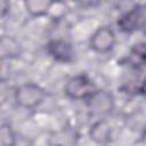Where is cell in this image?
Wrapping results in <instances>:
<instances>
[{"label":"cell","instance_id":"cell-12","mask_svg":"<svg viewBox=\"0 0 146 146\" xmlns=\"http://www.w3.org/2000/svg\"><path fill=\"white\" fill-rule=\"evenodd\" d=\"M82 8H92L99 5L100 0H73Z\"/></svg>","mask_w":146,"mask_h":146},{"label":"cell","instance_id":"cell-6","mask_svg":"<svg viewBox=\"0 0 146 146\" xmlns=\"http://www.w3.org/2000/svg\"><path fill=\"white\" fill-rule=\"evenodd\" d=\"M46 50L48 55L55 59L56 62L63 63V64H68L74 60V49L73 46L67 42L66 40L63 39H55L51 40L47 43Z\"/></svg>","mask_w":146,"mask_h":146},{"label":"cell","instance_id":"cell-11","mask_svg":"<svg viewBox=\"0 0 146 146\" xmlns=\"http://www.w3.org/2000/svg\"><path fill=\"white\" fill-rule=\"evenodd\" d=\"M15 133L8 123H2L0 128V145L11 146L15 145Z\"/></svg>","mask_w":146,"mask_h":146},{"label":"cell","instance_id":"cell-10","mask_svg":"<svg viewBox=\"0 0 146 146\" xmlns=\"http://www.w3.org/2000/svg\"><path fill=\"white\" fill-rule=\"evenodd\" d=\"M128 62L136 68L146 66V42H139L131 48Z\"/></svg>","mask_w":146,"mask_h":146},{"label":"cell","instance_id":"cell-1","mask_svg":"<svg viewBox=\"0 0 146 146\" xmlns=\"http://www.w3.org/2000/svg\"><path fill=\"white\" fill-rule=\"evenodd\" d=\"M46 95V90L42 87L36 83L27 82L16 88L14 97L18 106L31 110L39 106L44 100Z\"/></svg>","mask_w":146,"mask_h":146},{"label":"cell","instance_id":"cell-2","mask_svg":"<svg viewBox=\"0 0 146 146\" xmlns=\"http://www.w3.org/2000/svg\"><path fill=\"white\" fill-rule=\"evenodd\" d=\"M96 89V84L94 83L91 78L84 73L76 74L70 78L64 87L66 96L75 100H86Z\"/></svg>","mask_w":146,"mask_h":146},{"label":"cell","instance_id":"cell-5","mask_svg":"<svg viewBox=\"0 0 146 146\" xmlns=\"http://www.w3.org/2000/svg\"><path fill=\"white\" fill-rule=\"evenodd\" d=\"M89 44L95 52L106 54L111 51L115 44V33L108 26H100L92 33Z\"/></svg>","mask_w":146,"mask_h":146},{"label":"cell","instance_id":"cell-7","mask_svg":"<svg viewBox=\"0 0 146 146\" xmlns=\"http://www.w3.org/2000/svg\"><path fill=\"white\" fill-rule=\"evenodd\" d=\"M89 135L95 143L106 144L111 140V127L106 120H98L91 125Z\"/></svg>","mask_w":146,"mask_h":146},{"label":"cell","instance_id":"cell-9","mask_svg":"<svg viewBox=\"0 0 146 146\" xmlns=\"http://www.w3.org/2000/svg\"><path fill=\"white\" fill-rule=\"evenodd\" d=\"M55 0H24L25 8L31 16L40 17L48 14Z\"/></svg>","mask_w":146,"mask_h":146},{"label":"cell","instance_id":"cell-13","mask_svg":"<svg viewBox=\"0 0 146 146\" xmlns=\"http://www.w3.org/2000/svg\"><path fill=\"white\" fill-rule=\"evenodd\" d=\"M9 0H0V7H1V16L5 17L7 13L9 11Z\"/></svg>","mask_w":146,"mask_h":146},{"label":"cell","instance_id":"cell-8","mask_svg":"<svg viewBox=\"0 0 146 146\" xmlns=\"http://www.w3.org/2000/svg\"><path fill=\"white\" fill-rule=\"evenodd\" d=\"M0 54L2 58H16L22 54L21 43L11 36H2L0 41Z\"/></svg>","mask_w":146,"mask_h":146},{"label":"cell","instance_id":"cell-4","mask_svg":"<svg viewBox=\"0 0 146 146\" xmlns=\"http://www.w3.org/2000/svg\"><path fill=\"white\" fill-rule=\"evenodd\" d=\"M87 107L95 115H106L112 112L114 107L113 95L104 89H96L87 99Z\"/></svg>","mask_w":146,"mask_h":146},{"label":"cell","instance_id":"cell-3","mask_svg":"<svg viewBox=\"0 0 146 146\" xmlns=\"http://www.w3.org/2000/svg\"><path fill=\"white\" fill-rule=\"evenodd\" d=\"M119 29L124 33L146 31V5H137L117 19Z\"/></svg>","mask_w":146,"mask_h":146},{"label":"cell","instance_id":"cell-14","mask_svg":"<svg viewBox=\"0 0 146 146\" xmlns=\"http://www.w3.org/2000/svg\"><path fill=\"white\" fill-rule=\"evenodd\" d=\"M58 1H63L64 2V1H67V0H58ZM70 1H73V0H70Z\"/></svg>","mask_w":146,"mask_h":146}]
</instances>
